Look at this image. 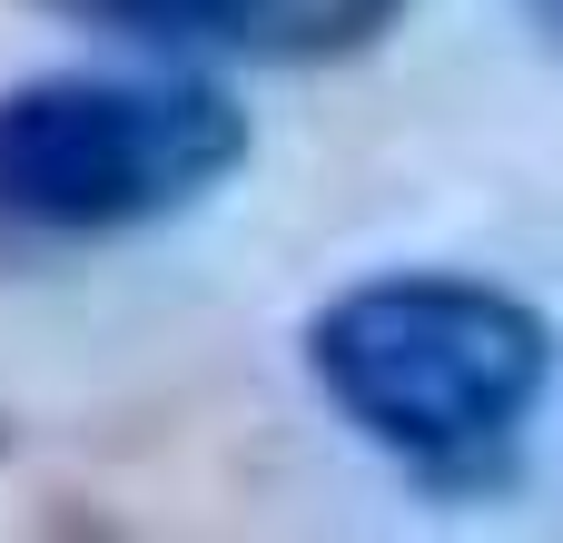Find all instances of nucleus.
I'll return each instance as SVG.
<instances>
[{
  "mask_svg": "<svg viewBox=\"0 0 563 543\" xmlns=\"http://www.w3.org/2000/svg\"><path fill=\"white\" fill-rule=\"evenodd\" d=\"M297 356L317 406L435 505L505 495L554 386L544 307L465 267H376L336 287Z\"/></svg>",
  "mask_w": 563,
  "mask_h": 543,
  "instance_id": "obj_1",
  "label": "nucleus"
},
{
  "mask_svg": "<svg viewBox=\"0 0 563 543\" xmlns=\"http://www.w3.org/2000/svg\"><path fill=\"white\" fill-rule=\"evenodd\" d=\"M257 129L218 69L99 59L0 79V277L178 228L247 168Z\"/></svg>",
  "mask_w": 563,
  "mask_h": 543,
  "instance_id": "obj_2",
  "label": "nucleus"
},
{
  "mask_svg": "<svg viewBox=\"0 0 563 543\" xmlns=\"http://www.w3.org/2000/svg\"><path fill=\"white\" fill-rule=\"evenodd\" d=\"M30 10L188 69H336L406 20V0H30Z\"/></svg>",
  "mask_w": 563,
  "mask_h": 543,
  "instance_id": "obj_3",
  "label": "nucleus"
},
{
  "mask_svg": "<svg viewBox=\"0 0 563 543\" xmlns=\"http://www.w3.org/2000/svg\"><path fill=\"white\" fill-rule=\"evenodd\" d=\"M534 20H544V30H554V40H563V0H534Z\"/></svg>",
  "mask_w": 563,
  "mask_h": 543,
  "instance_id": "obj_4",
  "label": "nucleus"
}]
</instances>
